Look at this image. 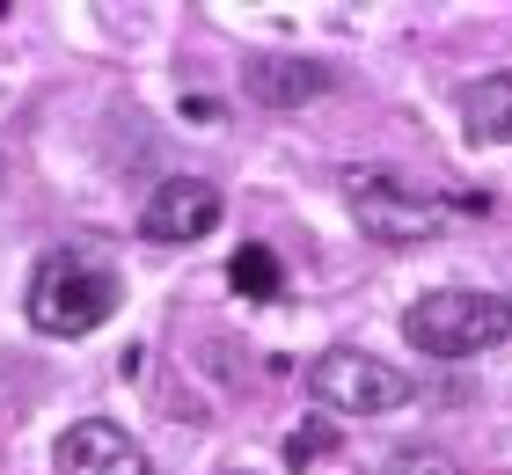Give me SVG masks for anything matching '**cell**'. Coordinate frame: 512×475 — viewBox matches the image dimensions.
I'll return each mask as SVG.
<instances>
[{
	"label": "cell",
	"instance_id": "10",
	"mask_svg": "<svg viewBox=\"0 0 512 475\" xmlns=\"http://www.w3.org/2000/svg\"><path fill=\"white\" fill-rule=\"evenodd\" d=\"M337 446V432L322 417H308V424H293V439H286V468H315L322 454Z\"/></svg>",
	"mask_w": 512,
	"mask_h": 475
},
{
	"label": "cell",
	"instance_id": "9",
	"mask_svg": "<svg viewBox=\"0 0 512 475\" xmlns=\"http://www.w3.org/2000/svg\"><path fill=\"white\" fill-rule=\"evenodd\" d=\"M227 285H235L242 300H278L286 271H278V256H271L264 242H242L235 256H227Z\"/></svg>",
	"mask_w": 512,
	"mask_h": 475
},
{
	"label": "cell",
	"instance_id": "2",
	"mask_svg": "<svg viewBox=\"0 0 512 475\" xmlns=\"http://www.w3.org/2000/svg\"><path fill=\"white\" fill-rule=\"evenodd\" d=\"M118 315V278L88 256H44L30 278V322L44 337H88Z\"/></svg>",
	"mask_w": 512,
	"mask_h": 475
},
{
	"label": "cell",
	"instance_id": "12",
	"mask_svg": "<svg viewBox=\"0 0 512 475\" xmlns=\"http://www.w3.org/2000/svg\"><path fill=\"white\" fill-rule=\"evenodd\" d=\"M183 117H191V125H213L220 103H205V95H183Z\"/></svg>",
	"mask_w": 512,
	"mask_h": 475
},
{
	"label": "cell",
	"instance_id": "5",
	"mask_svg": "<svg viewBox=\"0 0 512 475\" xmlns=\"http://www.w3.org/2000/svg\"><path fill=\"white\" fill-rule=\"evenodd\" d=\"M52 468L59 475H154V461L139 454V439L125 432V424H110V417L66 424L59 446H52Z\"/></svg>",
	"mask_w": 512,
	"mask_h": 475
},
{
	"label": "cell",
	"instance_id": "4",
	"mask_svg": "<svg viewBox=\"0 0 512 475\" xmlns=\"http://www.w3.org/2000/svg\"><path fill=\"white\" fill-rule=\"evenodd\" d=\"M308 395L322 402V410H337V417H381V410H395V402H410V380L388 359H374V351L337 344V351H322V359L308 366Z\"/></svg>",
	"mask_w": 512,
	"mask_h": 475
},
{
	"label": "cell",
	"instance_id": "6",
	"mask_svg": "<svg viewBox=\"0 0 512 475\" xmlns=\"http://www.w3.org/2000/svg\"><path fill=\"white\" fill-rule=\"evenodd\" d=\"M213 227H220V190L198 176H169L139 205V234L147 242H205Z\"/></svg>",
	"mask_w": 512,
	"mask_h": 475
},
{
	"label": "cell",
	"instance_id": "13",
	"mask_svg": "<svg viewBox=\"0 0 512 475\" xmlns=\"http://www.w3.org/2000/svg\"><path fill=\"white\" fill-rule=\"evenodd\" d=\"M220 475H249V468H220Z\"/></svg>",
	"mask_w": 512,
	"mask_h": 475
},
{
	"label": "cell",
	"instance_id": "7",
	"mask_svg": "<svg viewBox=\"0 0 512 475\" xmlns=\"http://www.w3.org/2000/svg\"><path fill=\"white\" fill-rule=\"evenodd\" d=\"M322 88H330V74H322L315 59H286V52L249 59V95L271 103V110H300V103H315Z\"/></svg>",
	"mask_w": 512,
	"mask_h": 475
},
{
	"label": "cell",
	"instance_id": "8",
	"mask_svg": "<svg viewBox=\"0 0 512 475\" xmlns=\"http://www.w3.org/2000/svg\"><path fill=\"white\" fill-rule=\"evenodd\" d=\"M461 132L476 147H505L512 139V74H483L461 88Z\"/></svg>",
	"mask_w": 512,
	"mask_h": 475
},
{
	"label": "cell",
	"instance_id": "1",
	"mask_svg": "<svg viewBox=\"0 0 512 475\" xmlns=\"http://www.w3.org/2000/svg\"><path fill=\"white\" fill-rule=\"evenodd\" d=\"M403 337H410V351H425V359H476V351L512 337V300L469 293V285H439V293L410 300Z\"/></svg>",
	"mask_w": 512,
	"mask_h": 475
},
{
	"label": "cell",
	"instance_id": "3",
	"mask_svg": "<svg viewBox=\"0 0 512 475\" xmlns=\"http://www.w3.org/2000/svg\"><path fill=\"white\" fill-rule=\"evenodd\" d=\"M337 183H344V198H352V220L374 234L381 249H417V242H432V234L447 227V205L425 198V190H410L388 169H344Z\"/></svg>",
	"mask_w": 512,
	"mask_h": 475
},
{
	"label": "cell",
	"instance_id": "11",
	"mask_svg": "<svg viewBox=\"0 0 512 475\" xmlns=\"http://www.w3.org/2000/svg\"><path fill=\"white\" fill-rule=\"evenodd\" d=\"M381 475H461L447 454H432V446H403V454H395Z\"/></svg>",
	"mask_w": 512,
	"mask_h": 475
}]
</instances>
